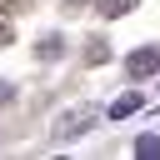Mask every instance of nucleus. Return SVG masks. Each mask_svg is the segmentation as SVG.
Returning a JSON list of instances; mask_svg holds the SVG:
<instances>
[{"label":"nucleus","mask_w":160,"mask_h":160,"mask_svg":"<svg viewBox=\"0 0 160 160\" xmlns=\"http://www.w3.org/2000/svg\"><path fill=\"white\" fill-rule=\"evenodd\" d=\"M85 125H95V110L90 105H75V110L55 115V140H75V135H85Z\"/></svg>","instance_id":"f257e3e1"},{"label":"nucleus","mask_w":160,"mask_h":160,"mask_svg":"<svg viewBox=\"0 0 160 160\" xmlns=\"http://www.w3.org/2000/svg\"><path fill=\"white\" fill-rule=\"evenodd\" d=\"M125 70H130V75H155V70H160V50H135V55L125 60Z\"/></svg>","instance_id":"f03ea898"},{"label":"nucleus","mask_w":160,"mask_h":160,"mask_svg":"<svg viewBox=\"0 0 160 160\" xmlns=\"http://www.w3.org/2000/svg\"><path fill=\"white\" fill-rule=\"evenodd\" d=\"M135 105H140V95H125V100H115V105H110V115H115V120H120V115H130V110H135Z\"/></svg>","instance_id":"7ed1b4c3"},{"label":"nucleus","mask_w":160,"mask_h":160,"mask_svg":"<svg viewBox=\"0 0 160 160\" xmlns=\"http://www.w3.org/2000/svg\"><path fill=\"white\" fill-rule=\"evenodd\" d=\"M155 150H160V140H155V135H145V140H135V155H155Z\"/></svg>","instance_id":"20e7f679"},{"label":"nucleus","mask_w":160,"mask_h":160,"mask_svg":"<svg viewBox=\"0 0 160 160\" xmlns=\"http://www.w3.org/2000/svg\"><path fill=\"white\" fill-rule=\"evenodd\" d=\"M100 5H105V15H125V5H130V0H100Z\"/></svg>","instance_id":"39448f33"},{"label":"nucleus","mask_w":160,"mask_h":160,"mask_svg":"<svg viewBox=\"0 0 160 160\" xmlns=\"http://www.w3.org/2000/svg\"><path fill=\"white\" fill-rule=\"evenodd\" d=\"M5 100H10V85H0V105H5Z\"/></svg>","instance_id":"423d86ee"}]
</instances>
